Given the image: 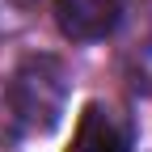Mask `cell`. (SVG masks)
Listing matches in <instances>:
<instances>
[{"mask_svg": "<svg viewBox=\"0 0 152 152\" xmlns=\"http://www.w3.org/2000/svg\"><path fill=\"white\" fill-rule=\"evenodd\" d=\"M140 64H144V76L152 80V42H144V51H140Z\"/></svg>", "mask_w": 152, "mask_h": 152, "instance_id": "277c9868", "label": "cell"}, {"mask_svg": "<svg viewBox=\"0 0 152 152\" xmlns=\"http://www.w3.org/2000/svg\"><path fill=\"white\" fill-rule=\"evenodd\" d=\"M68 68L55 59V55H30V59H21V68H17L13 76V110L17 118H21L30 131H55L68 110Z\"/></svg>", "mask_w": 152, "mask_h": 152, "instance_id": "6da1fadb", "label": "cell"}, {"mask_svg": "<svg viewBox=\"0 0 152 152\" xmlns=\"http://www.w3.org/2000/svg\"><path fill=\"white\" fill-rule=\"evenodd\" d=\"M127 0H59L55 21L72 42H102L118 30Z\"/></svg>", "mask_w": 152, "mask_h": 152, "instance_id": "3957f363", "label": "cell"}, {"mask_svg": "<svg viewBox=\"0 0 152 152\" xmlns=\"http://www.w3.org/2000/svg\"><path fill=\"white\" fill-rule=\"evenodd\" d=\"M68 152H131V118L106 102H89Z\"/></svg>", "mask_w": 152, "mask_h": 152, "instance_id": "7a4b0ae2", "label": "cell"}]
</instances>
